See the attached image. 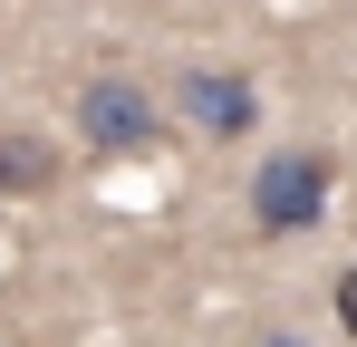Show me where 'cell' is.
Instances as JSON below:
<instances>
[{"label": "cell", "instance_id": "277c9868", "mask_svg": "<svg viewBox=\"0 0 357 347\" xmlns=\"http://www.w3.org/2000/svg\"><path fill=\"white\" fill-rule=\"evenodd\" d=\"M59 183V155L29 145V135H0V193H49Z\"/></svg>", "mask_w": 357, "mask_h": 347}, {"label": "cell", "instance_id": "6da1fadb", "mask_svg": "<svg viewBox=\"0 0 357 347\" xmlns=\"http://www.w3.org/2000/svg\"><path fill=\"white\" fill-rule=\"evenodd\" d=\"M251 213H261V231H309L319 213H328V155H309V145L261 155V174H251Z\"/></svg>", "mask_w": 357, "mask_h": 347}, {"label": "cell", "instance_id": "5b68a950", "mask_svg": "<svg viewBox=\"0 0 357 347\" xmlns=\"http://www.w3.org/2000/svg\"><path fill=\"white\" fill-rule=\"evenodd\" d=\"M338 328H348V338H357V270H348V280H338Z\"/></svg>", "mask_w": 357, "mask_h": 347}, {"label": "cell", "instance_id": "7a4b0ae2", "mask_svg": "<svg viewBox=\"0 0 357 347\" xmlns=\"http://www.w3.org/2000/svg\"><path fill=\"white\" fill-rule=\"evenodd\" d=\"M77 125H87L107 155H135V145H155V107H145V87H135V77H97V87L77 97Z\"/></svg>", "mask_w": 357, "mask_h": 347}, {"label": "cell", "instance_id": "3957f363", "mask_svg": "<svg viewBox=\"0 0 357 347\" xmlns=\"http://www.w3.org/2000/svg\"><path fill=\"white\" fill-rule=\"evenodd\" d=\"M174 107H183V125H203V135H251V116H261L232 68H183Z\"/></svg>", "mask_w": 357, "mask_h": 347}]
</instances>
